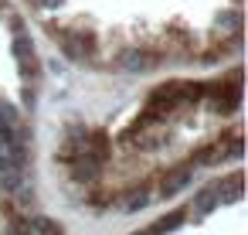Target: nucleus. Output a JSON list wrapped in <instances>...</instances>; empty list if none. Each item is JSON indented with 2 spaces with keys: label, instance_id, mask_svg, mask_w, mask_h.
<instances>
[{
  "label": "nucleus",
  "instance_id": "obj_1",
  "mask_svg": "<svg viewBox=\"0 0 248 235\" xmlns=\"http://www.w3.org/2000/svg\"><path fill=\"white\" fill-rule=\"evenodd\" d=\"M116 62H119L126 72H150V68L160 65V55H153V51H146V48H123Z\"/></svg>",
  "mask_w": 248,
  "mask_h": 235
},
{
  "label": "nucleus",
  "instance_id": "obj_2",
  "mask_svg": "<svg viewBox=\"0 0 248 235\" xmlns=\"http://www.w3.org/2000/svg\"><path fill=\"white\" fill-rule=\"evenodd\" d=\"M238 21H241L238 14H221V24H231V28H238Z\"/></svg>",
  "mask_w": 248,
  "mask_h": 235
},
{
  "label": "nucleus",
  "instance_id": "obj_3",
  "mask_svg": "<svg viewBox=\"0 0 248 235\" xmlns=\"http://www.w3.org/2000/svg\"><path fill=\"white\" fill-rule=\"evenodd\" d=\"M38 4H41V7H62L65 0H38Z\"/></svg>",
  "mask_w": 248,
  "mask_h": 235
}]
</instances>
